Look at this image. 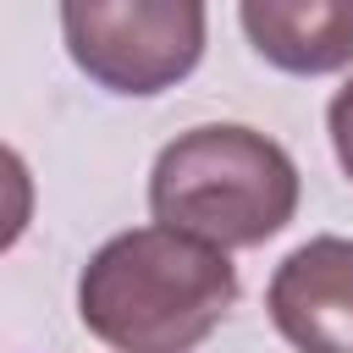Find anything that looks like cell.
Returning <instances> with one entry per match:
<instances>
[{"mask_svg":"<svg viewBox=\"0 0 353 353\" xmlns=\"http://www.w3.org/2000/svg\"><path fill=\"white\" fill-rule=\"evenodd\" d=\"M276 331L298 353H353V237H309L265 292Z\"/></svg>","mask_w":353,"mask_h":353,"instance_id":"obj_4","label":"cell"},{"mask_svg":"<svg viewBox=\"0 0 353 353\" xmlns=\"http://www.w3.org/2000/svg\"><path fill=\"white\" fill-rule=\"evenodd\" d=\"M33 221V176L11 143H0V254L28 232Z\"/></svg>","mask_w":353,"mask_h":353,"instance_id":"obj_6","label":"cell"},{"mask_svg":"<svg viewBox=\"0 0 353 353\" xmlns=\"http://www.w3.org/2000/svg\"><path fill=\"white\" fill-rule=\"evenodd\" d=\"M331 143H336V160H342V171L353 176V83H342L336 88V99H331Z\"/></svg>","mask_w":353,"mask_h":353,"instance_id":"obj_7","label":"cell"},{"mask_svg":"<svg viewBox=\"0 0 353 353\" xmlns=\"http://www.w3.org/2000/svg\"><path fill=\"white\" fill-rule=\"evenodd\" d=\"M237 22L281 72L320 77L353 61V0H243Z\"/></svg>","mask_w":353,"mask_h":353,"instance_id":"obj_5","label":"cell"},{"mask_svg":"<svg viewBox=\"0 0 353 353\" xmlns=\"http://www.w3.org/2000/svg\"><path fill=\"white\" fill-rule=\"evenodd\" d=\"M237 303V265L182 232L132 226L77 276L83 325L121 353H188Z\"/></svg>","mask_w":353,"mask_h":353,"instance_id":"obj_1","label":"cell"},{"mask_svg":"<svg viewBox=\"0 0 353 353\" xmlns=\"http://www.w3.org/2000/svg\"><path fill=\"white\" fill-rule=\"evenodd\" d=\"M61 33L99 88L110 94H160L182 83L204 55V6L199 0H66Z\"/></svg>","mask_w":353,"mask_h":353,"instance_id":"obj_3","label":"cell"},{"mask_svg":"<svg viewBox=\"0 0 353 353\" xmlns=\"http://www.w3.org/2000/svg\"><path fill=\"white\" fill-rule=\"evenodd\" d=\"M154 226L199 237L210 248H254L276 237L298 210V165L292 154L232 121L193 127L171 138L149 176Z\"/></svg>","mask_w":353,"mask_h":353,"instance_id":"obj_2","label":"cell"}]
</instances>
